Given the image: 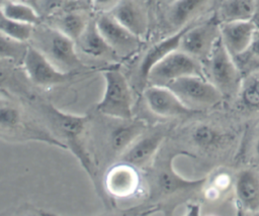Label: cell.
<instances>
[{"mask_svg": "<svg viewBox=\"0 0 259 216\" xmlns=\"http://www.w3.org/2000/svg\"><path fill=\"white\" fill-rule=\"evenodd\" d=\"M41 108L54 128L60 133L61 140L65 143L67 150L72 152L78 159L92 180L95 189L100 193L97 168L83 142V135L85 134L90 118L87 115H77L63 111L52 104L44 103Z\"/></svg>", "mask_w": 259, "mask_h": 216, "instance_id": "cell-2", "label": "cell"}, {"mask_svg": "<svg viewBox=\"0 0 259 216\" xmlns=\"http://www.w3.org/2000/svg\"><path fill=\"white\" fill-rule=\"evenodd\" d=\"M144 99L149 110L164 118H177L193 113L168 87L150 85L144 90Z\"/></svg>", "mask_w": 259, "mask_h": 216, "instance_id": "cell-12", "label": "cell"}, {"mask_svg": "<svg viewBox=\"0 0 259 216\" xmlns=\"http://www.w3.org/2000/svg\"><path fill=\"white\" fill-rule=\"evenodd\" d=\"M259 0H223L215 14L220 23L251 20Z\"/></svg>", "mask_w": 259, "mask_h": 216, "instance_id": "cell-23", "label": "cell"}, {"mask_svg": "<svg viewBox=\"0 0 259 216\" xmlns=\"http://www.w3.org/2000/svg\"><path fill=\"white\" fill-rule=\"evenodd\" d=\"M0 90V138L10 142H44L67 150L65 143L29 117L15 95Z\"/></svg>", "mask_w": 259, "mask_h": 216, "instance_id": "cell-1", "label": "cell"}, {"mask_svg": "<svg viewBox=\"0 0 259 216\" xmlns=\"http://www.w3.org/2000/svg\"><path fill=\"white\" fill-rule=\"evenodd\" d=\"M1 1H4V0H0V2H1ZM21 1H26V0H21ZM26 2H27V1H26Z\"/></svg>", "mask_w": 259, "mask_h": 216, "instance_id": "cell-37", "label": "cell"}, {"mask_svg": "<svg viewBox=\"0 0 259 216\" xmlns=\"http://www.w3.org/2000/svg\"><path fill=\"white\" fill-rule=\"evenodd\" d=\"M26 1H27L28 3H30L31 5H33V6L35 5V2H36V0H26Z\"/></svg>", "mask_w": 259, "mask_h": 216, "instance_id": "cell-35", "label": "cell"}, {"mask_svg": "<svg viewBox=\"0 0 259 216\" xmlns=\"http://www.w3.org/2000/svg\"><path fill=\"white\" fill-rule=\"evenodd\" d=\"M220 24L215 15L200 23H189L182 34L179 49L201 64L205 63L220 38Z\"/></svg>", "mask_w": 259, "mask_h": 216, "instance_id": "cell-9", "label": "cell"}, {"mask_svg": "<svg viewBox=\"0 0 259 216\" xmlns=\"http://www.w3.org/2000/svg\"><path fill=\"white\" fill-rule=\"evenodd\" d=\"M104 90L96 104V111L111 119H131L133 112V95L123 73L117 68L103 71Z\"/></svg>", "mask_w": 259, "mask_h": 216, "instance_id": "cell-4", "label": "cell"}, {"mask_svg": "<svg viewBox=\"0 0 259 216\" xmlns=\"http://www.w3.org/2000/svg\"><path fill=\"white\" fill-rule=\"evenodd\" d=\"M251 21H252V23L254 24L255 28H256L257 30H259V5H258V7H257V9H256V11H255V13H254V15H253Z\"/></svg>", "mask_w": 259, "mask_h": 216, "instance_id": "cell-34", "label": "cell"}, {"mask_svg": "<svg viewBox=\"0 0 259 216\" xmlns=\"http://www.w3.org/2000/svg\"><path fill=\"white\" fill-rule=\"evenodd\" d=\"M18 64L0 59V90L7 91L13 95H29L30 81L24 70L20 73Z\"/></svg>", "mask_w": 259, "mask_h": 216, "instance_id": "cell-22", "label": "cell"}, {"mask_svg": "<svg viewBox=\"0 0 259 216\" xmlns=\"http://www.w3.org/2000/svg\"><path fill=\"white\" fill-rule=\"evenodd\" d=\"M256 28L251 20L231 21L220 24L221 39L235 59L248 51Z\"/></svg>", "mask_w": 259, "mask_h": 216, "instance_id": "cell-14", "label": "cell"}, {"mask_svg": "<svg viewBox=\"0 0 259 216\" xmlns=\"http://www.w3.org/2000/svg\"><path fill=\"white\" fill-rule=\"evenodd\" d=\"M178 98L193 112L217 106L223 100V94L205 76H186L169 83Z\"/></svg>", "mask_w": 259, "mask_h": 216, "instance_id": "cell-6", "label": "cell"}, {"mask_svg": "<svg viewBox=\"0 0 259 216\" xmlns=\"http://www.w3.org/2000/svg\"><path fill=\"white\" fill-rule=\"evenodd\" d=\"M31 38L34 42L32 45L62 71L74 73V71L83 66L79 58L76 41L52 25H41L39 23L34 26Z\"/></svg>", "mask_w": 259, "mask_h": 216, "instance_id": "cell-3", "label": "cell"}, {"mask_svg": "<svg viewBox=\"0 0 259 216\" xmlns=\"http://www.w3.org/2000/svg\"><path fill=\"white\" fill-rule=\"evenodd\" d=\"M192 142L199 148L210 149L217 147L223 142L224 134L217 127L201 123L196 125L191 132Z\"/></svg>", "mask_w": 259, "mask_h": 216, "instance_id": "cell-27", "label": "cell"}, {"mask_svg": "<svg viewBox=\"0 0 259 216\" xmlns=\"http://www.w3.org/2000/svg\"><path fill=\"white\" fill-rule=\"evenodd\" d=\"M193 75L204 76L202 64L186 52L176 49L152 68L146 83L167 86L177 79Z\"/></svg>", "mask_w": 259, "mask_h": 216, "instance_id": "cell-8", "label": "cell"}, {"mask_svg": "<svg viewBox=\"0 0 259 216\" xmlns=\"http://www.w3.org/2000/svg\"><path fill=\"white\" fill-rule=\"evenodd\" d=\"M207 79L226 96L237 95L243 77L235 59L225 47L221 36L205 61Z\"/></svg>", "mask_w": 259, "mask_h": 216, "instance_id": "cell-5", "label": "cell"}, {"mask_svg": "<svg viewBox=\"0 0 259 216\" xmlns=\"http://www.w3.org/2000/svg\"><path fill=\"white\" fill-rule=\"evenodd\" d=\"M253 156L259 164V134L256 136L253 143Z\"/></svg>", "mask_w": 259, "mask_h": 216, "instance_id": "cell-33", "label": "cell"}, {"mask_svg": "<svg viewBox=\"0 0 259 216\" xmlns=\"http://www.w3.org/2000/svg\"><path fill=\"white\" fill-rule=\"evenodd\" d=\"M248 51H250L254 57L259 59V30H257V29L254 33V36H253V39H252V42H251V45H250Z\"/></svg>", "mask_w": 259, "mask_h": 216, "instance_id": "cell-32", "label": "cell"}, {"mask_svg": "<svg viewBox=\"0 0 259 216\" xmlns=\"http://www.w3.org/2000/svg\"><path fill=\"white\" fill-rule=\"evenodd\" d=\"M109 13L140 38L147 33L148 15L139 0H120Z\"/></svg>", "mask_w": 259, "mask_h": 216, "instance_id": "cell-16", "label": "cell"}, {"mask_svg": "<svg viewBox=\"0 0 259 216\" xmlns=\"http://www.w3.org/2000/svg\"><path fill=\"white\" fill-rule=\"evenodd\" d=\"M90 19L91 17L84 10L72 8L49 19L51 21L49 24L76 41L86 28Z\"/></svg>", "mask_w": 259, "mask_h": 216, "instance_id": "cell-21", "label": "cell"}, {"mask_svg": "<svg viewBox=\"0 0 259 216\" xmlns=\"http://www.w3.org/2000/svg\"><path fill=\"white\" fill-rule=\"evenodd\" d=\"M78 52H82L88 57L95 59H116L118 56L107 43L102 36L95 18H91L80 35L76 40Z\"/></svg>", "mask_w": 259, "mask_h": 216, "instance_id": "cell-19", "label": "cell"}, {"mask_svg": "<svg viewBox=\"0 0 259 216\" xmlns=\"http://www.w3.org/2000/svg\"><path fill=\"white\" fill-rule=\"evenodd\" d=\"M120 0H91L93 9L101 12H109Z\"/></svg>", "mask_w": 259, "mask_h": 216, "instance_id": "cell-31", "label": "cell"}, {"mask_svg": "<svg viewBox=\"0 0 259 216\" xmlns=\"http://www.w3.org/2000/svg\"><path fill=\"white\" fill-rule=\"evenodd\" d=\"M76 0H36L34 7L41 18L51 19L69 9L76 8Z\"/></svg>", "mask_w": 259, "mask_h": 216, "instance_id": "cell-30", "label": "cell"}, {"mask_svg": "<svg viewBox=\"0 0 259 216\" xmlns=\"http://www.w3.org/2000/svg\"><path fill=\"white\" fill-rule=\"evenodd\" d=\"M187 25L182 28H179L173 34L156 42L146 51L139 67V77L142 82L144 83L147 82L148 75L156 64H158L161 60H163L166 56H168L172 51L179 49L180 40Z\"/></svg>", "mask_w": 259, "mask_h": 216, "instance_id": "cell-20", "label": "cell"}, {"mask_svg": "<svg viewBox=\"0 0 259 216\" xmlns=\"http://www.w3.org/2000/svg\"><path fill=\"white\" fill-rule=\"evenodd\" d=\"M0 10L3 15L33 26L41 23L42 18L36 8L26 1L21 0H4L0 2Z\"/></svg>", "mask_w": 259, "mask_h": 216, "instance_id": "cell-25", "label": "cell"}, {"mask_svg": "<svg viewBox=\"0 0 259 216\" xmlns=\"http://www.w3.org/2000/svg\"><path fill=\"white\" fill-rule=\"evenodd\" d=\"M154 188L159 195L170 196L178 192L189 190L201 185L204 180H188L176 173L172 166V158L157 166L153 175Z\"/></svg>", "mask_w": 259, "mask_h": 216, "instance_id": "cell-15", "label": "cell"}, {"mask_svg": "<svg viewBox=\"0 0 259 216\" xmlns=\"http://www.w3.org/2000/svg\"><path fill=\"white\" fill-rule=\"evenodd\" d=\"M237 95L244 109L259 111V72L243 78Z\"/></svg>", "mask_w": 259, "mask_h": 216, "instance_id": "cell-26", "label": "cell"}, {"mask_svg": "<svg viewBox=\"0 0 259 216\" xmlns=\"http://www.w3.org/2000/svg\"><path fill=\"white\" fill-rule=\"evenodd\" d=\"M21 66L30 83L38 87L58 86L68 82L74 76V73L59 69L32 44H28Z\"/></svg>", "mask_w": 259, "mask_h": 216, "instance_id": "cell-10", "label": "cell"}, {"mask_svg": "<svg viewBox=\"0 0 259 216\" xmlns=\"http://www.w3.org/2000/svg\"><path fill=\"white\" fill-rule=\"evenodd\" d=\"M34 26L10 19L2 14L0 10V31L19 41L28 42L30 40Z\"/></svg>", "mask_w": 259, "mask_h": 216, "instance_id": "cell-29", "label": "cell"}, {"mask_svg": "<svg viewBox=\"0 0 259 216\" xmlns=\"http://www.w3.org/2000/svg\"><path fill=\"white\" fill-rule=\"evenodd\" d=\"M142 189L141 170L120 159L106 170L102 179V191L105 196L112 199L134 198L142 192Z\"/></svg>", "mask_w": 259, "mask_h": 216, "instance_id": "cell-7", "label": "cell"}, {"mask_svg": "<svg viewBox=\"0 0 259 216\" xmlns=\"http://www.w3.org/2000/svg\"><path fill=\"white\" fill-rule=\"evenodd\" d=\"M110 129L108 144L113 153L118 157L134 143V141L147 129L146 123L141 119H116Z\"/></svg>", "mask_w": 259, "mask_h": 216, "instance_id": "cell-18", "label": "cell"}, {"mask_svg": "<svg viewBox=\"0 0 259 216\" xmlns=\"http://www.w3.org/2000/svg\"><path fill=\"white\" fill-rule=\"evenodd\" d=\"M95 20L102 36L117 56H128L139 48L141 38L119 23L109 12L99 13Z\"/></svg>", "mask_w": 259, "mask_h": 216, "instance_id": "cell-11", "label": "cell"}, {"mask_svg": "<svg viewBox=\"0 0 259 216\" xmlns=\"http://www.w3.org/2000/svg\"><path fill=\"white\" fill-rule=\"evenodd\" d=\"M237 203L246 212L259 211V174L252 169L238 173L234 182Z\"/></svg>", "mask_w": 259, "mask_h": 216, "instance_id": "cell-17", "label": "cell"}, {"mask_svg": "<svg viewBox=\"0 0 259 216\" xmlns=\"http://www.w3.org/2000/svg\"><path fill=\"white\" fill-rule=\"evenodd\" d=\"M167 1H168V2H169V4H170V3H172V2H173V1H175V0H167Z\"/></svg>", "mask_w": 259, "mask_h": 216, "instance_id": "cell-36", "label": "cell"}, {"mask_svg": "<svg viewBox=\"0 0 259 216\" xmlns=\"http://www.w3.org/2000/svg\"><path fill=\"white\" fill-rule=\"evenodd\" d=\"M210 0H175L170 3L168 17L171 24L182 28L193 22V19L204 9Z\"/></svg>", "mask_w": 259, "mask_h": 216, "instance_id": "cell-24", "label": "cell"}, {"mask_svg": "<svg viewBox=\"0 0 259 216\" xmlns=\"http://www.w3.org/2000/svg\"><path fill=\"white\" fill-rule=\"evenodd\" d=\"M165 136V132L161 129L152 131L146 129L119 156V159L132 164L140 170L150 166L159 153Z\"/></svg>", "mask_w": 259, "mask_h": 216, "instance_id": "cell-13", "label": "cell"}, {"mask_svg": "<svg viewBox=\"0 0 259 216\" xmlns=\"http://www.w3.org/2000/svg\"><path fill=\"white\" fill-rule=\"evenodd\" d=\"M27 47V42L14 39L0 31V59L22 65Z\"/></svg>", "mask_w": 259, "mask_h": 216, "instance_id": "cell-28", "label": "cell"}]
</instances>
